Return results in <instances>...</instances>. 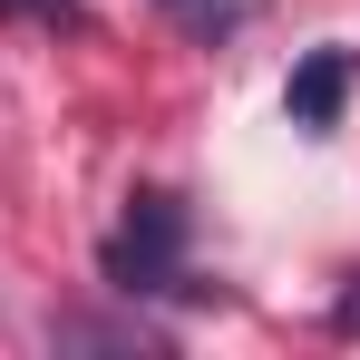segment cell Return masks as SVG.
<instances>
[{
  "label": "cell",
  "instance_id": "cell-1",
  "mask_svg": "<svg viewBox=\"0 0 360 360\" xmlns=\"http://www.w3.org/2000/svg\"><path fill=\"white\" fill-rule=\"evenodd\" d=\"M98 273L117 292H176L185 283V205L176 195H136L127 224L98 243Z\"/></svg>",
  "mask_w": 360,
  "mask_h": 360
},
{
  "label": "cell",
  "instance_id": "cell-2",
  "mask_svg": "<svg viewBox=\"0 0 360 360\" xmlns=\"http://www.w3.org/2000/svg\"><path fill=\"white\" fill-rule=\"evenodd\" d=\"M351 78H360L351 49H311V59L283 78V117H292L302 136H331V127H341V108H351Z\"/></svg>",
  "mask_w": 360,
  "mask_h": 360
},
{
  "label": "cell",
  "instance_id": "cell-3",
  "mask_svg": "<svg viewBox=\"0 0 360 360\" xmlns=\"http://www.w3.org/2000/svg\"><path fill=\"white\" fill-rule=\"evenodd\" d=\"M156 10L176 20L185 39H205V49H224V39L243 30V0H156Z\"/></svg>",
  "mask_w": 360,
  "mask_h": 360
},
{
  "label": "cell",
  "instance_id": "cell-4",
  "mask_svg": "<svg viewBox=\"0 0 360 360\" xmlns=\"http://www.w3.org/2000/svg\"><path fill=\"white\" fill-rule=\"evenodd\" d=\"M0 10H10V20H49V30H78V20H88L78 0H0Z\"/></svg>",
  "mask_w": 360,
  "mask_h": 360
},
{
  "label": "cell",
  "instance_id": "cell-5",
  "mask_svg": "<svg viewBox=\"0 0 360 360\" xmlns=\"http://www.w3.org/2000/svg\"><path fill=\"white\" fill-rule=\"evenodd\" d=\"M331 331H360V292H351V302H341V311H331Z\"/></svg>",
  "mask_w": 360,
  "mask_h": 360
}]
</instances>
